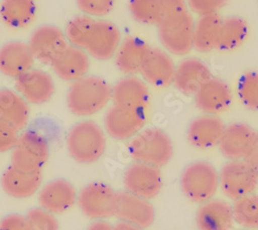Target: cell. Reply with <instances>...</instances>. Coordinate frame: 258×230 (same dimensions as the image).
Listing matches in <instances>:
<instances>
[{
  "label": "cell",
  "mask_w": 258,
  "mask_h": 230,
  "mask_svg": "<svg viewBox=\"0 0 258 230\" xmlns=\"http://www.w3.org/2000/svg\"><path fill=\"white\" fill-rule=\"evenodd\" d=\"M112 100V86L97 75H85L71 84L67 95L71 113L90 117L99 113Z\"/></svg>",
  "instance_id": "cell-1"
},
{
  "label": "cell",
  "mask_w": 258,
  "mask_h": 230,
  "mask_svg": "<svg viewBox=\"0 0 258 230\" xmlns=\"http://www.w3.org/2000/svg\"><path fill=\"white\" fill-rule=\"evenodd\" d=\"M67 147L69 154L76 162L92 164L105 152V132L96 122L90 120L78 122L68 133Z\"/></svg>",
  "instance_id": "cell-2"
},
{
  "label": "cell",
  "mask_w": 258,
  "mask_h": 230,
  "mask_svg": "<svg viewBox=\"0 0 258 230\" xmlns=\"http://www.w3.org/2000/svg\"><path fill=\"white\" fill-rule=\"evenodd\" d=\"M129 155L136 162L162 167L174 156V145L169 135L159 128H144L128 142Z\"/></svg>",
  "instance_id": "cell-3"
},
{
  "label": "cell",
  "mask_w": 258,
  "mask_h": 230,
  "mask_svg": "<svg viewBox=\"0 0 258 230\" xmlns=\"http://www.w3.org/2000/svg\"><path fill=\"white\" fill-rule=\"evenodd\" d=\"M183 194L192 202L213 199L219 189V172L208 161H195L183 170L180 178Z\"/></svg>",
  "instance_id": "cell-4"
},
{
  "label": "cell",
  "mask_w": 258,
  "mask_h": 230,
  "mask_svg": "<svg viewBox=\"0 0 258 230\" xmlns=\"http://www.w3.org/2000/svg\"><path fill=\"white\" fill-rule=\"evenodd\" d=\"M195 23L190 11L162 18L156 26L164 50L176 56L189 54L193 50Z\"/></svg>",
  "instance_id": "cell-5"
},
{
  "label": "cell",
  "mask_w": 258,
  "mask_h": 230,
  "mask_svg": "<svg viewBox=\"0 0 258 230\" xmlns=\"http://www.w3.org/2000/svg\"><path fill=\"white\" fill-rule=\"evenodd\" d=\"M50 157L47 138L39 132L27 130L19 135L12 150L11 162L17 169L27 173L41 172Z\"/></svg>",
  "instance_id": "cell-6"
},
{
  "label": "cell",
  "mask_w": 258,
  "mask_h": 230,
  "mask_svg": "<svg viewBox=\"0 0 258 230\" xmlns=\"http://www.w3.org/2000/svg\"><path fill=\"white\" fill-rule=\"evenodd\" d=\"M222 193L233 201L252 194L258 187V172L245 160H228L219 172Z\"/></svg>",
  "instance_id": "cell-7"
},
{
  "label": "cell",
  "mask_w": 258,
  "mask_h": 230,
  "mask_svg": "<svg viewBox=\"0 0 258 230\" xmlns=\"http://www.w3.org/2000/svg\"><path fill=\"white\" fill-rule=\"evenodd\" d=\"M117 192L101 182H92L78 193L77 203L82 213L89 219L106 220L115 216Z\"/></svg>",
  "instance_id": "cell-8"
},
{
  "label": "cell",
  "mask_w": 258,
  "mask_h": 230,
  "mask_svg": "<svg viewBox=\"0 0 258 230\" xmlns=\"http://www.w3.org/2000/svg\"><path fill=\"white\" fill-rule=\"evenodd\" d=\"M147 111L113 104L103 119L105 132L116 140H128L141 132L147 123Z\"/></svg>",
  "instance_id": "cell-9"
},
{
  "label": "cell",
  "mask_w": 258,
  "mask_h": 230,
  "mask_svg": "<svg viewBox=\"0 0 258 230\" xmlns=\"http://www.w3.org/2000/svg\"><path fill=\"white\" fill-rule=\"evenodd\" d=\"M162 183L159 167L142 162L129 165L123 176L125 191L149 200L160 193Z\"/></svg>",
  "instance_id": "cell-10"
},
{
  "label": "cell",
  "mask_w": 258,
  "mask_h": 230,
  "mask_svg": "<svg viewBox=\"0 0 258 230\" xmlns=\"http://www.w3.org/2000/svg\"><path fill=\"white\" fill-rule=\"evenodd\" d=\"M28 45L35 60L51 65L70 46L66 33L54 25H41L31 34Z\"/></svg>",
  "instance_id": "cell-11"
},
{
  "label": "cell",
  "mask_w": 258,
  "mask_h": 230,
  "mask_svg": "<svg viewBox=\"0 0 258 230\" xmlns=\"http://www.w3.org/2000/svg\"><path fill=\"white\" fill-rule=\"evenodd\" d=\"M176 64L165 50L150 47L140 73L144 81L157 88H165L174 82Z\"/></svg>",
  "instance_id": "cell-12"
},
{
  "label": "cell",
  "mask_w": 258,
  "mask_h": 230,
  "mask_svg": "<svg viewBox=\"0 0 258 230\" xmlns=\"http://www.w3.org/2000/svg\"><path fill=\"white\" fill-rule=\"evenodd\" d=\"M122 41L120 29L107 20H95L85 51L94 59L105 61L115 57Z\"/></svg>",
  "instance_id": "cell-13"
},
{
  "label": "cell",
  "mask_w": 258,
  "mask_h": 230,
  "mask_svg": "<svg viewBox=\"0 0 258 230\" xmlns=\"http://www.w3.org/2000/svg\"><path fill=\"white\" fill-rule=\"evenodd\" d=\"M115 216L119 221L148 228L154 223L155 208L149 199L142 198L127 191L117 192Z\"/></svg>",
  "instance_id": "cell-14"
},
{
  "label": "cell",
  "mask_w": 258,
  "mask_h": 230,
  "mask_svg": "<svg viewBox=\"0 0 258 230\" xmlns=\"http://www.w3.org/2000/svg\"><path fill=\"white\" fill-rule=\"evenodd\" d=\"M16 91L28 103L40 106L50 101L55 93V83L51 74L31 68L16 79Z\"/></svg>",
  "instance_id": "cell-15"
},
{
  "label": "cell",
  "mask_w": 258,
  "mask_h": 230,
  "mask_svg": "<svg viewBox=\"0 0 258 230\" xmlns=\"http://www.w3.org/2000/svg\"><path fill=\"white\" fill-rule=\"evenodd\" d=\"M78 200V193L71 182L55 179L42 186L38 191V202L46 211L59 215L68 212Z\"/></svg>",
  "instance_id": "cell-16"
},
{
  "label": "cell",
  "mask_w": 258,
  "mask_h": 230,
  "mask_svg": "<svg viewBox=\"0 0 258 230\" xmlns=\"http://www.w3.org/2000/svg\"><path fill=\"white\" fill-rule=\"evenodd\" d=\"M212 78L211 69L206 62L196 57H189L183 59L176 66L173 84L180 93L195 96Z\"/></svg>",
  "instance_id": "cell-17"
},
{
  "label": "cell",
  "mask_w": 258,
  "mask_h": 230,
  "mask_svg": "<svg viewBox=\"0 0 258 230\" xmlns=\"http://www.w3.org/2000/svg\"><path fill=\"white\" fill-rule=\"evenodd\" d=\"M193 97L201 112L213 116L227 111L232 102V93L227 83L216 78L210 79Z\"/></svg>",
  "instance_id": "cell-18"
},
{
  "label": "cell",
  "mask_w": 258,
  "mask_h": 230,
  "mask_svg": "<svg viewBox=\"0 0 258 230\" xmlns=\"http://www.w3.org/2000/svg\"><path fill=\"white\" fill-rule=\"evenodd\" d=\"M225 124L218 116L204 114L193 119L187 128V139L197 149L208 150L218 147Z\"/></svg>",
  "instance_id": "cell-19"
},
{
  "label": "cell",
  "mask_w": 258,
  "mask_h": 230,
  "mask_svg": "<svg viewBox=\"0 0 258 230\" xmlns=\"http://www.w3.org/2000/svg\"><path fill=\"white\" fill-rule=\"evenodd\" d=\"M35 58L28 43L19 40L9 41L0 48V72L18 79L33 68Z\"/></svg>",
  "instance_id": "cell-20"
},
{
  "label": "cell",
  "mask_w": 258,
  "mask_h": 230,
  "mask_svg": "<svg viewBox=\"0 0 258 230\" xmlns=\"http://www.w3.org/2000/svg\"><path fill=\"white\" fill-rule=\"evenodd\" d=\"M255 132L246 123L235 122L226 125L218 143L219 151L228 160L245 159Z\"/></svg>",
  "instance_id": "cell-21"
},
{
  "label": "cell",
  "mask_w": 258,
  "mask_h": 230,
  "mask_svg": "<svg viewBox=\"0 0 258 230\" xmlns=\"http://www.w3.org/2000/svg\"><path fill=\"white\" fill-rule=\"evenodd\" d=\"M114 104L147 111L150 103V91L147 83L136 76L126 75L112 87Z\"/></svg>",
  "instance_id": "cell-22"
},
{
  "label": "cell",
  "mask_w": 258,
  "mask_h": 230,
  "mask_svg": "<svg viewBox=\"0 0 258 230\" xmlns=\"http://www.w3.org/2000/svg\"><path fill=\"white\" fill-rule=\"evenodd\" d=\"M42 175L38 173H27L11 165L2 176V187L4 191L16 199H26L33 196L41 188Z\"/></svg>",
  "instance_id": "cell-23"
},
{
  "label": "cell",
  "mask_w": 258,
  "mask_h": 230,
  "mask_svg": "<svg viewBox=\"0 0 258 230\" xmlns=\"http://www.w3.org/2000/svg\"><path fill=\"white\" fill-rule=\"evenodd\" d=\"M196 221L199 230H231L235 223L232 206L222 199H211L202 203Z\"/></svg>",
  "instance_id": "cell-24"
},
{
  "label": "cell",
  "mask_w": 258,
  "mask_h": 230,
  "mask_svg": "<svg viewBox=\"0 0 258 230\" xmlns=\"http://www.w3.org/2000/svg\"><path fill=\"white\" fill-rule=\"evenodd\" d=\"M30 118L29 103L17 91L0 89V122L7 123L19 132L26 128Z\"/></svg>",
  "instance_id": "cell-25"
},
{
  "label": "cell",
  "mask_w": 258,
  "mask_h": 230,
  "mask_svg": "<svg viewBox=\"0 0 258 230\" xmlns=\"http://www.w3.org/2000/svg\"><path fill=\"white\" fill-rule=\"evenodd\" d=\"M90 68V58L83 49L69 46L52 64L55 74L66 82H75L87 75Z\"/></svg>",
  "instance_id": "cell-26"
},
{
  "label": "cell",
  "mask_w": 258,
  "mask_h": 230,
  "mask_svg": "<svg viewBox=\"0 0 258 230\" xmlns=\"http://www.w3.org/2000/svg\"><path fill=\"white\" fill-rule=\"evenodd\" d=\"M150 46L140 37L127 36L122 41L115 55L117 68L126 75L140 73L144 59Z\"/></svg>",
  "instance_id": "cell-27"
},
{
  "label": "cell",
  "mask_w": 258,
  "mask_h": 230,
  "mask_svg": "<svg viewBox=\"0 0 258 230\" xmlns=\"http://www.w3.org/2000/svg\"><path fill=\"white\" fill-rule=\"evenodd\" d=\"M221 22L219 14L200 16L193 29V49L200 53L217 50Z\"/></svg>",
  "instance_id": "cell-28"
},
{
  "label": "cell",
  "mask_w": 258,
  "mask_h": 230,
  "mask_svg": "<svg viewBox=\"0 0 258 230\" xmlns=\"http://www.w3.org/2000/svg\"><path fill=\"white\" fill-rule=\"evenodd\" d=\"M34 0H3L0 4V18L10 28L23 29L28 27L36 17Z\"/></svg>",
  "instance_id": "cell-29"
},
{
  "label": "cell",
  "mask_w": 258,
  "mask_h": 230,
  "mask_svg": "<svg viewBox=\"0 0 258 230\" xmlns=\"http://www.w3.org/2000/svg\"><path fill=\"white\" fill-rule=\"evenodd\" d=\"M248 35V24L239 17H228L222 19L217 50L231 52L239 49Z\"/></svg>",
  "instance_id": "cell-30"
},
{
  "label": "cell",
  "mask_w": 258,
  "mask_h": 230,
  "mask_svg": "<svg viewBox=\"0 0 258 230\" xmlns=\"http://www.w3.org/2000/svg\"><path fill=\"white\" fill-rule=\"evenodd\" d=\"M234 222L246 229H258V194H249L233 201Z\"/></svg>",
  "instance_id": "cell-31"
},
{
  "label": "cell",
  "mask_w": 258,
  "mask_h": 230,
  "mask_svg": "<svg viewBox=\"0 0 258 230\" xmlns=\"http://www.w3.org/2000/svg\"><path fill=\"white\" fill-rule=\"evenodd\" d=\"M95 20L86 15L74 17L67 25L66 36L71 46L85 50L91 35Z\"/></svg>",
  "instance_id": "cell-32"
},
{
  "label": "cell",
  "mask_w": 258,
  "mask_h": 230,
  "mask_svg": "<svg viewBox=\"0 0 258 230\" xmlns=\"http://www.w3.org/2000/svg\"><path fill=\"white\" fill-rule=\"evenodd\" d=\"M129 12L135 21L144 25H157L161 19L159 0H131Z\"/></svg>",
  "instance_id": "cell-33"
},
{
  "label": "cell",
  "mask_w": 258,
  "mask_h": 230,
  "mask_svg": "<svg viewBox=\"0 0 258 230\" xmlns=\"http://www.w3.org/2000/svg\"><path fill=\"white\" fill-rule=\"evenodd\" d=\"M238 96L247 109L258 112V71H249L240 78Z\"/></svg>",
  "instance_id": "cell-34"
},
{
  "label": "cell",
  "mask_w": 258,
  "mask_h": 230,
  "mask_svg": "<svg viewBox=\"0 0 258 230\" xmlns=\"http://www.w3.org/2000/svg\"><path fill=\"white\" fill-rule=\"evenodd\" d=\"M29 230H60L59 222L54 214L42 207H33L25 215Z\"/></svg>",
  "instance_id": "cell-35"
},
{
  "label": "cell",
  "mask_w": 258,
  "mask_h": 230,
  "mask_svg": "<svg viewBox=\"0 0 258 230\" xmlns=\"http://www.w3.org/2000/svg\"><path fill=\"white\" fill-rule=\"evenodd\" d=\"M79 10L91 18H102L113 11L115 0H76Z\"/></svg>",
  "instance_id": "cell-36"
},
{
  "label": "cell",
  "mask_w": 258,
  "mask_h": 230,
  "mask_svg": "<svg viewBox=\"0 0 258 230\" xmlns=\"http://www.w3.org/2000/svg\"><path fill=\"white\" fill-rule=\"evenodd\" d=\"M188 10L200 16L218 14L222 10L227 0H186Z\"/></svg>",
  "instance_id": "cell-37"
},
{
  "label": "cell",
  "mask_w": 258,
  "mask_h": 230,
  "mask_svg": "<svg viewBox=\"0 0 258 230\" xmlns=\"http://www.w3.org/2000/svg\"><path fill=\"white\" fill-rule=\"evenodd\" d=\"M19 131L11 125L0 122V153L12 151L18 141Z\"/></svg>",
  "instance_id": "cell-38"
},
{
  "label": "cell",
  "mask_w": 258,
  "mask_h": 230,
  "mask_svg": "<svg viewBox=\"0 0 258 230\" xmlns=\"http://www.w3.org/2000/svg\"><path fill=\"white\" fill-rule=\"evenodd\" d=\"M0 230H29L26 216L10 214L0 220Z\"/></svg>",
  "instance_id": "cell-39"
},
{
  "label": "cell",
  "mask_w": 258,
  "mask_h": 230,
  "mask_svg": "<svg viewBox=\"0 0 258 230\" xmlns=\"http://www.w3.org/2000/svg\"><path fill=\"white\" fill-rule=\"evenodd\" d=\"M159 4L161 11V19L164 17L173 16L189 11L186 0H159Z\"/></svg>",
  "instance_id": "cell-40"
},
{
  "label": "cell",
  "mask_w": 258,
  "mask_h": 230,
  "mask_svg": "<svg viewBox=\"0 0 258 230\" xmlns=\"http://www.w3.org/2000/svg\"><path fill=\"white\" fill-rule=\"evenodd\" d=\"M245 160L258 172V132H255L250 150L245 157Z\"/></svg>",
  "instance_id": "cell-41"
},
{
  "label": "cell",
  "mask_w": 258,
  "mask_h": 230,
  "mask_svg": "<svg viewBox=\"0 0 258 230\" xmlns=\"http://www.w3.org/2000/svg\"><path fill=\"white\" fill-rule=\"evenodd\" d=\"M87 230H115V226L106 220H94Z\"/></svg>",
  "instance_id": "cell-42"
},
{
  "label": "cell",
  "mask_w": 258,
  "mask_h": 230,
  "mask_svg": "<svg viewBox=\"0 0 258 230\" xmlns=\"http://www.w3.org/2000/svg\"><path fill=\"white\" fill-rule=\"evenodd\" d=\"M114 226H115V230H145V228H142L140 226L127 223L124 221H118Z\"/></svg>",
  "instance_id": "cell-43"
},
{
  "label": "cell",
  "mask_w": 258,
  "mask_h": 230,
  "mask_svg": "<svg viewBox=\"0 0 258 230\" xmlns=\"http://www.w3.org/2000/svg\"><path fill=\"white\" fill-rule=\"evenodd\" d=\"M245 230H251V229H245Z\"/></svg>",
  "instance_id": "cell-44"
}]
</instances>
